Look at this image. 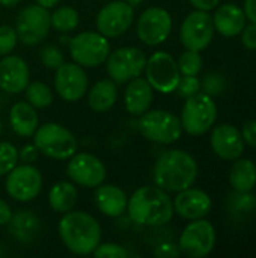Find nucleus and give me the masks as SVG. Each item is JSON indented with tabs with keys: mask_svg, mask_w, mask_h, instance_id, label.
Instances as JSON below:
<instances>
[{
	"mask_svg": "<svg viewBox=\"0 0 256 258\" xmlns=\"http://www.w3.org/2000/svg\"><path fill=\"white\" fill-rule=\"evenodd\" d=\"M133 222L145 227H161L174 218V201L158 186L139 187L127 204Z\"/></svg>",
	"mask_w": 256,
	"mask_h": 258,
	"instance_id": "1",
	"label": "nucleus"
},
{
	"mask_svg": "<svg viewBox=\"0 0 256 258\" xmlns=\"http://www.w3.org/2000/svg\"><path fill=\"white\" fill-rule=\"evenodd\" d=\"M152 178L160 189L178 194L195 184L198 178V163L187 151L169 150L155 162Z\"/></svg>",
	"mask_w": 256,
	"mask_h": 258,
	"instance_id": "2",
	"label": "nucleus"
},
{
	"mask_svg": "<svg viewBox=\"0 0 256 258\" xmlns=\"http://www.w3.org/2000/svg\"><path fill=\"white\" fill-rule=\"evenodd\" d=\"M59 236L63 245L77 255H88L101 243V227L98 221L84 212L63 213L59 221Z\"/></svg>",
	"mask_w": 256,
	"mask_h": 258,
	"instance_id": "3",
	"label": "nucleus"
},
{
	"mask_svg": "<svg viewBox=\"0 0 256 258\" xmlns=\"http://www.w3.org/2000/svg\"><path fill=\"white\" fill-rule=\"evenodd\" d=\"M33 144L41 154L54 160H68L77 151L75 136L56 122L39 125L33 135Z\"/></svg>",
	"mask_w": 256,
	"mask_h": 258,
	"instance_id": "4",
	"label": "nucleus"
},
{
	"mask_svg": "<svg viewBox=\"0 0 256 258\" xmlns=\"http://www.w3.org/2000/svg\"><path fill=\"white\" fill-rule=\"evenodd\" d=\"M217 119V106L213 97L205 92H198L187 98L181 112L183 130L192 136L205 135Z\"/></svg>",
	"mask_w": 256,
	"mask_h": 258,
	"instance_id": "5",
	"label": "nucleus"
},
{
	"mask_svg": "<svg viewBox=\"0 0 256 258\" xmlns=\"http://www.w3.org/2000/svg\"><path fill=\"white\" fill-rule=\"evenodd\" d=\"M139 132L151 142L169 145L177 142L183 135L180 118L167 110H146L137 122Z\"/></svg>",
	"mask_w": 256,
	"mask_h": 258,
	"instance_id": "6",
	"label": "nucleus"
},
{
	"mask_svg": "<svg viewBox=\"0 0 256 258\" xmlns=\"http://www.w3.org/2000/svg\"><path fill=\"white\" fill-rule=\"evenodd\" d=\"M68 47L74 62L86 68L103 65L110 54V44L100 32H81L69 39Z\"/></svg>",
	"mask_w": 256,
	"mask_h": 258,
	"instance_id": "7",
	"label": "nucleus"
},
{
	"mask_svg": "<svg viewBox=\"0 0 256 258\" xmlns=\"http://www.w3.org/2000/svg\"><path fill=\"white\" fill-rule=\"evenodd\" d=\"M51 27V15L47 8L41 5H29L23 8L15 21V32L18 41L24 45H38L42 42Z\"/></svg>",
	"mask_w": 256,
	"mask_h": 258,
	"instance_id": "8",
	"label": "nucleus"
},
{
	"mask_svg": "<svg viewBox=\"0 0 256 258\" xmlns=\"http://www.w3.org/2000/svg\"><path fill=\"white\" fill-rule=\"evenodd\" d=\"M146 67V56L137 47H122L106 59L107 74L115 83H127L139 77Z\"/></svg>",
	"mask_w": 256,
	"mask_h": 258,
	"instance_id": "9",
	"label": "nucleus"
},
{
	"mask_svg": "<svg viewBox=\"0 0 256 258\" xmlns=\"http://www.w3.org/2000/svg\"><path fill=\"white\" fill-rule=\"evenodd\" d=\"M216 245V230L204 218L190 222L181 233L178 248L181 254L190 258L207 257Z\"/></svg>",
	"mask_w": 256,
	"mask_h": 258,
	"instance_id": "10",
	"label": "nucleus"
},
{
	"mask_svg": "<svg viewBox=\"0 0 256 258\" xmlns=\"http://www.w3.org/2000/svg\"><path fill=\"white\" fill-rule=\"evenodd\" d=\"M214 32L213 17L208 11L196 9L184 18L180 29V39L186 50L202 51L211 44Z\"/></svg>",
	"mask_w": 256,
	"mask_h": 258,
	"instance_id": "11",
	"label": "nucleus"
},
{
	"mask_svg": "<svg viewBox=\"0 0 256 258\" xmlns=\"http://www.w3.org/2000/svg\"><path fill=\"white\" fill-rule=\"evenodd\" d=\"M146 80L152 89L161 94H170L177 91L181 79V73L177 60L166 51H155L146 59Z\"/></svg>",
	"mask_w": 256,
	"mask_h": 258,
	"instance_id": "12",
	"label": "nucleus"
},
{
	"mask_svg": "<svg viewBox=\"0 0 256 258\" xmlns=\"http://www.w3.org/2000/svg\"><path fill=\"white\" fill-rule=\"evenodd\" d=\"M6 192L18 203L35 200L42 189V175L38 168L23 163L6 174Z\"/></svg>",
	"mask_w": 256,
	"mask_h": 258,
	"instance_id": "13",
	"label": "nucleus"
},
{
	"mask_svg": "<svg viewBox=\"0 0 256 258\" xmlns=\"http://www.w3.org/2000/svg\"><path fill=\"white\" fill-rule=\"evenodd\" d=\"M136 30L139 39L143 44L151 47L163 44L172 32V17L163 8H148L140 14Z\"/></svg>",
	"mask_w": 256,
	"mask_h": 258,
	"instance_id": "14",
	"label": "nucleus"
},
{
	"mask_svg": "<svg viewBox=\"0 0 256 258\" xmlns=\"http://www.w3.org/2000/svg\"><path fill=\"white\" fill-rule=\"evenodd\" d=\"M134 9L124 0L110 2L103 6L97 15L95 24L98 32L106 38L122 36L133 24Z\"/></svg>",
	"mask_w": 256,
	"mask_h": 258,
	"instance_id": "15",
	"label": "nucleus"
},
{
	"mask_svg": "<svg viewBox=\"0 0 256 258\" xmlns=\"http://www.w3.org/2000/svg\"><path fill=\"white\" fill-rule=\"evenodd\" d=\"M66 175L69 180L81 187L94 189L104 183L106 180V166L104 163L94 154L78 153L68 159Z\"/></svg>",
	"mask_w": 256,
	"mask_h": 258,
	"instance_id": "16",
	"label": "nucleus"
},
{
	"mask_svg": "<svg viewBox=\"0 0 256 258\" xmlns=\"http://www.w3.org/2000/svg\"><path fill=\"white\" fill-rule=\"evenodd\" d=\"M88 74L78 63H62L56 70L54 89L59 97L68 103L78 101L88 91Z\"/></svg>",
	"mask_w": 256,
	"mask_h": 258,
	"instance_id": "17",
	"label": "nucleus"
},
{
	"mask_svg": "<svg viewBox=\"0 0 256 258\" xmlns=\"http://www.w3.org/2000/svg\"><path fill=\"white\" fill-rule=\"evenodd\" d=\"M30 83L27 62L20 56H3L0 60V89L8 94H20Z\"/></svg>",
	"mask_w": 256,
	"mask_h": 258,
	"instance_id": "18",
	"label": "nucleus"
},
{
	"mask_svg": "<svg viewBox=\"0 0 256 258\" xmlns=\"http://www.w3.org/2000/svg\"><path fill=\"white\" fill-rule=\"evenodd\" d=\"M213 207V201L208 194L201 189L187 187L178 192L174 200V210L177 215L187 221H195L205 218Z\"/></svg>",
	"mask_w": 256,
	"mask_h": 258,
	"instance_id": "19",
	"label": "nucleus"
},
{
	"mask_svg": "<svg viewBox=\"0 0 256 258\" xmlns=\"http://www.w3.org/2000/svg\"><path fill=\"white\" fill-rule=\"evenodd\" d=\"M211 148L223 160H237L244 151L241 132L232 124L216 125L211 133Z\"/></svg>",
	"mask_w": 256,
	"mask_h": 258,
	"instance_id": "20",
	"label": "nucleus"
},
{
	"mask_svg": "<svg viewBox=\"0 0 256 258\" xmlns=\"http://www.w3.org/2000/svg\"><path fill=\"white\" fill-rule=\"evenodd\" d=\"M152 100H154V89L146 79H142L139 76L130 80L124 94L125 109L130 115L140 116L142 113L149 110Z\"/></svg>",
	"mask_w": 256,
	"mask_h": 258,
	"instance_id": "21",
	"label": "nucleus"
},
{
	"mask_svg": "<svg viewBox=\"0 0 256 258\" xmlns=\"http://www.w3.org/2000/svg\"><path fill=\"white\" fill-rule=\"evenodd\" d=\"M246 20L247 18L244 11L234 3H225L219 6L213 15V24L216 32L226 38L240 35L246 26Z\"/></svg>",
	"mask_w": 256,
	"mask_h": 258,
	"instance_id": "22",
	"label": "nucleus"
},
{
	"mask_svg": "<svg viewBox=\"0 0 256 258\" xmlns=\"http://www.w3.org/2000/svg\"><path fill=\"white\" fill-rule=\"evenodd\" d=\"M95 206L98 210L109 218H119L128 204L127 194L115 184H100L94 194Z\"/></svg>",
	"mask_w": 256,
	"mask_h": 258,
	"instance_id": "23",
	"label": "nucleus"
},
{
	"mask_svg": "<svg viewBox=\"0 0 256 258\" xmlns=\"http://www.w3.org/2000/svg\"><path fill=\"white\" fill-rule=\"evenodd\" d=\"M9 122L15 135L21 138H32L39 125V118L32 104L18 101L11 107Z\"/></svg>",
	"mask_w": 256,
	"mask_h": 258,
	"instance_id": "24",
	"label": "nucleus"
},
{
	"mask_svg": "<svg viewBox=\"0 0 256 258\" xmlns=\"http://www.w3.org/2000/svg\"><path fill=\"white\" fill-rule=\"evenodd\" d=\"M118 100V88L112 79L98 80L88 94V104L94 112L103 113L110 110Z\"/></svg>",
	"mask_w": 256,
	"mask_h": 258,
	"instance_id": "25",
	"label": "nucleus"
},
{
	"mask_svg": "<svg viewBox=\"0 0 256 258\" xmlns=\"http://www.w3.org/2000/svg\"><path fill=\"white\" fill-rule=\"evenodd\" d=\"M8 225H9L11 234L23 243L32 242L41 231L39 219L29 210H20L14 213Z\"/></svg>",
	"mask_w": 256,
	"mask_h": 258,
	"instance_id": "26",
	"label": "nucleus"
},
{
	"mask_svg": "<svg viewBox=\"0 0 256 258\" xmlns=\"http://www.w3.org/2000/svg\"><path fill=\"white\" fill-rule=\"evenodd\" d=\"M48 204L56 213H68L77 204V189L69 181H57L48 192Z\"/></svg>",
	"mask_w": 256,
	"mask_h": 258,
	"instance_id": "27",
	"label": "nucleus"
},
{
	"mask_svg": "<svg viewBox=\"0 0 256 258\" xmlns=\"http://www.w3.org/2000/svg\"><path fill=\"white\" fill-rule=\"evenodd\" d=\"M229 183L235 192H250L256 186V165L250 159H237L229 171Z\"/></svg>",
	"mask_w": 256,
	"mask_h": 258,
	"instance_id": "28",
	"label": "nucleus"
},
{
	"mask_svg": "<svg viewBox=\"0 0 256 258\" xmlns=\"http://www.w3.org/2000/svg\"><path fill=\"white\" fill-rule=\"evenodd\" d=\"M78 12L71 6L57 8L51 14V27L62 33H69L78 26Z\"/></svg>",
	"mask_w": 256,
	"mask_h": 258,
	"instance_id": "29",
	"label": "nucleus"
},
{
	"mask_svg": "<svg viewBox=\"0 0 256 258\" xmlns=\"http://www.w3.org/2000/svg\"><path fill=\"white\" fill-rule=\"evenodd\" d=\"M26 91V100L29 104H32L35 109H45L53 103V94L50 86H47L42 82H33L29 83Z\"/></svg>",
	"mask_w": 256,
	"mask_h": 258,
	"instance_id": "30",
	"label": "nucleus"
},
{
	"mask_svg": "<svg viewBox=\"0 0 256 258\" xmlns=\"http://www.w3.org/2000/svg\"><path fill=\"white\" fill-rule=\"evenodd\" d=\"M178 68L181 76H198L202 70V56L199 54V51L195 50H186L180 59H178Z\"/></svg>",
	"mask_w": 256,
	"mask_h": 258,
	"instance_id": "31",
	"label": "nucleus"
},
{
	"mask_svg": "<svg viewBox=\"0 0 256 258\" xmlns=\"http://www.w3.org/2000/svg\"><path fill=\"white\" fill-rule=\"evenodd\" d=\"M18 163V150L9 142H0V177L12 171Z\"/></svg>",
	"mask_w": 256,
	"mask_h": 258,
	"instance_id": "32",
	"label": "nucleus"
},
{
	"mask_svg": "<svg viewBox=\"0 0 256 258\" xmlns=\"http://www.w3.org/2000/svg\"><path fill=\"white\" fill-rule=\"evenodd\" d=\"M39 56L42 65L48 70H57L63 63V53L56 45H45Z\"/></svg>",
	"mask_w": 256,
	"mask_h": 258,
	"instance_id": "33",
	"label": "nucleus"
},
{
	"mask_svg": "<svg viewBox=\"0 0 256 258\" xmlns=\"http://www.w3.org/2000/svg\"><path fill=\"white\" fill-rule=\"evenodd\" d=\"M18 42V36L14 27L11 26H0V56L9 54Z\"/></svg>",
	"mask_w": 256,
	"mask_h": 258,
	"instance_id": "34",
	"label": "nucleus"
},
{
	"mask_svg": "<svg viewBox=\"0 0 256 258\" xmlns=\"http://www.w3.org/2000/svg\"><path fill=\"white\" fill-rule=\"evenodd\" d=\"M97 258H127L128 251L118 243H100L92 252Z\"/></svg>",
	"mask_w": 256,
	"mask_h": 258,
	"instance_id": "35",
	"label": "nucleus"
},
{
	"mask_svg": "<svg viewBox=\"0 0 256 258\" xmlns=\"http://www.w3.org/2000/svg\"><path fill=\"white\" fill-rule=\"evenodd\" d=\"M225 85H226V82H225L223 76H220L217 73L207 74L205 79L201 82V88L208 95H217V94H220L225 89Z\"/></svg>",
	"mask_w": 256,
	"mask_h": 258,
	"instance_id": "36",
	"label": "nucleus"
},
{
	"mask_svg": "<svg viewBox=\"0 0 256 258\" xmlns=\"http://www.w3.org/2000/svg\"><path fill=\"white\" fill-rule=\"evenodd\" d=\"M177 91L181 97L189 98L201 91V80L196 76H183L177 86Z\"/></svg>",
	"mask_w": 256,
	"mask_h": 258,
	"instance_id": "37",
	"label": "nucleus"
},
{
	"mask_svg": "<svg viewBox=\"0 0 256 258\" xmlns=\"http://www.w3.org/2000/svg\"><path fill=\"white\" fill-rule=\"evenodd\" d=\"M181 251L178 248V245L172 243V242H164L160 243L155 249H154V255L158 258H177L180 257Z\"/></svg>",
	"mask_w": 256,
	"mask_h": 258,
	"instance_id": "38",
	"label": "nucleus"
},
{
	"mask_svg": "<svg viewBox=\"0 0 256 258\" xmlns=\"http://www.w3.org/2000/svg\"><path fill=\"white\" fill-rule=\"evenodd\" d=\"M241 42L247 50H256V23L244 26L241 30Z\"/></svg>",
	"mask_w": 256,
	"mask_h": 258,
	"instance_id": "39",
	"label": "nucleus"
},
{
	"mask_svg": "<svg viewBox=\"0 0 256 258\" xmlns=\"http://www.w3.org/2000/svg\"><path fill=\"white\" fill-rule=\"evenodd\" d=\"M38 154H39V151L35 147V144H27V145L21 147V150L18 151V160L26 165H32L38 159Z\"/></svg>",
	"mask_w": 256,
	"mask_h": 258,
	"instance_id": "40",
	"label": "nucleus"
},
{
	"mask_svg": "<svg viewBox=\"0 0 256 258\" xmlns=\"http://www.w3.org/2000/svg\"><path fill=\"white\" fill-rule=\"evenodd\" d=\"M241 136H243L244 144H247V145L252 147V148H256V119L247 121V122L243 125Z\"/></svg>",
	"mask_w": 256,
	"mask_h": 258,
	"instance_id": "41",
	"label": "nucleus"
},
{
	"mask_svg": "<svg viewBox=\"0 0 256 258\" xmlns=\"http://www.w3.org/2000/svg\"><path fill=\"white\" fill-rule=\"evenodd\" d=\"M12 215L14 213H12V209L9 207V204L0 198V227L8 225L12 219Z\"/></svg>",
	"mask_w": 256,
	"mask_h": 258,
	"instance_id": "42",
	"label": "nucleus"
},
{
	"mask_svg": "<svg viewBox=\"0 0 256 258\" xmlns=\"http://www.w3.org/2000/svg\"><path fill=\"white\" fill-rule=\"evenodd\" d=\"M196 9L201 11H211L214 8H217V5L220 3V0H189Z\"/></svg>",
	"mask_w": 256,
	"mask_h": 258,
	"instance_id": "43",
	"label": "nucleus"
},
{
	"mask_svg": "<svg viewBox=\"0 0 256 258\" xmlns=\"http://www.w3.org/2000/svg\"><path fill=\"white\" fill-rule=\"evenodd\" d=\"M246 18L252 23H256V0H244V8H243Z\"/></svg>",
	"mask_w": 256,
	"mask_h": 258,
	"instance_id": "44",
	"label": "nucleus"
},
{
	"mask_svg": "<svg viewBox=\"0 0 256 258\" xmlns=\"http://www.w3.org/2000/svg\"><path fill=\"white\" fill-rule=\"evenodd\" d=\"M59 2L60 0H36V3L38 5H41V6H44V8H54L56 5H59Z\"/></svg>",
	"mask_w": 256,
	"mask_h": 258,
	"instance_id": "45",
	"label": "nucleus"
},
{
	"mask_svg": "<svg viewBox=\"0 0 256 258\" xmlns=\"http://www.w3.org/2000/svg\"><path fill=\"white\" fill-rule=\"evenodd\" d=\"M21 0H0V5L5 6V8H12L15 5H18Z\"/></svg>",
	"mask_w": 256,
	"mask_h": 258,
	"instance_id": "46",
	"label": "nucleus"
},
{
	"mask_svg": "<svg viewBox=\"0 0 256 258\" xmlns=\"http://www.w3.org/2000/svg\"><path fill=\"white\" fill-rule=\"evenodd\" d=\"M124 2H127L128 5H131L133 8H136V6H140L145 0H124Z\"/></svg>",
	"mask_w": 256,
	"mask_h": 258,
	"instance_id": "47",
	"label": "nucleus"
},
{
	"mask_svg": "<svg viewBox=\"0 0 256 258\" xmlns=\"http://www.w3.org/2000/svg\"><path fill=\"white\" fill-rule=\"evenodd\" d=\"M69 39H71V38H66V36H60V39H59V41H60L62 44H69Z\"/></svg>",
	"mask_w": 256,
	"mask_h": 258,
	"instance_id": "48",
	"label": "nucleus"
},
{
	"mask_svg": "<svg viewBox=\"0 0 256 258\" xmlns=\"http://www.w3.org/2000/svg\"><path fill=\"white\" fill-rule=\"evenodd\" d=\"M0 135H2V121H0Z\"/></svg>",
	"mask_w": 256,
	"mask_h": 258,
	"instance_id": "49",
	"label": "nucleus"
}]
</instances>
